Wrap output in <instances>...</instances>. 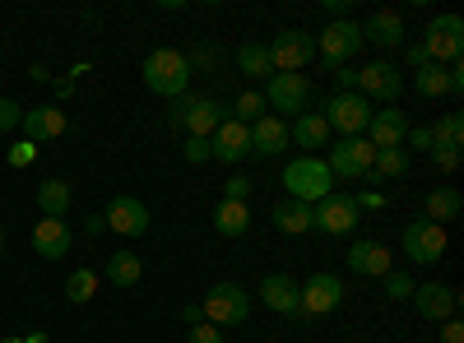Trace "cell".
Here are the masks:
<instances>
[{"mask_svg": "<svg viewBox=\"0 0 464 343\" xmlns=\"http://www.w3.org/2000/svg\"><path fill=\"white\" fill-rule=\"evenodd\" d=\"M140 74H144V89H149V93H159V98H181L196 70H190L186 52L159 47V52L144 56V70H140Z\"/></svg>", "mask_w": 464, "mask_h": 343, "instance_id": "cell-1", "label": "cell"}, {"mask_svg": "<svg viewBox=\"0 0 464 343\" xmlns=\"http://www.w3.org/2000/svg\"><path fill=\"white\" fill-rule=\"evenodd\" d=\"M223 121H227V102L218 98H190V93L172 98V126L186 130V139H209Z\"/></svg>", "mask_w": 464, "mask_h": 343, "instance_id": "cell-2", "label": "cell"}, {"mask_svg": "<svg viewBox=\"0 0 464 343\" xmlns=\"http://www.w3.org/2000/svg\"><path fill=\"white\" fill-rule=\"evenodd\" d=\"M284 186H288V200H302V205H321V200L330 195L334 176H330L325 158L302 154V158H293V163L284 167Z\"/></svg>", "mask_w": 464, "mask_h": 343, "instance_id": "cell-3", "label": "cell"}, {"mask_svg": "<svg viewBox=\"0 0 464 343\" xmlns=\"http://www.w3.org/2000/svg\"><path fill=\"white\" fill-rule=\"evenodd\" d=\"M200 311L214 329H237L251 320V292L242 283H214L209 297L200 301Z\"/></svg>", "mask_w": 464, "mask_h": 343, "instance_id": "cell-4", "label": "cell"}, {"mask_svg": "<svg viewBox=\"0 0 464 343\" xmlns=\"http://www.w3.org/2000/svg\"><path fill=\"white\" fill-rule=\"evenodd\" d=\"M422 52H428L432 65H455L464 52V19L459 14H437L422 33Z\"/></svg>", "mask_w": 464, "mask_h": 343, "instance_id": "cell-5", "label": "cell"}, {"mask_svg": "<svg viewBox=\"0 0 464 343\" xmlns=\"http://www.w3.org/2000/svg\"><path fill=\"white\" fill-rule=\"evenodd\" d=\"M312 61H316V37L302 33V28H288L269 43V65H275V74H302Z\"/></svg>", "mask_w": 464, "mask_h": 343, "instance_id": "cell-6", "label": "cell"}, {"mask_svg": "<svg viewBox=\"0 0 464 343\" xmlns=\"http://www.w3.org/2000/svg\"><path fill=\"white\" fill-rule=\"evenodd\" d=\"M353 74H358L353 93H362L367 102H385V107H395V102H400V89H404L400 65H391V61H372V65H362V70H353Z\"/></svg>", "mask_w": 464, "mask_h": 343, "instance_id": "cell-7", "label": "cell"}, {"mask_svg": "<svg viewBox=\"0 0 464 343\" xmlns=\"http://www.w3.org/2000/svg\"><path fill=\"white\" fill-rule=\"evenodd\" d=\"M367 121H372V102L362 93H334L325 102V126L330 135L339 130L343 139H353V135H367Z\"/></svg>", "mask_w": 464, "mask_h": 343, "instance_id": "cell-8", "label": "cell"}, {"mask_svg": "<svg viewBox=\"0 0 464 343\" xmlns=\"http://www.w3.org/2000/svg\"><path fill=\"white\" fill-rule=\"evenodd\" d=\"M400 246H404V255H409L413 264H437V260L446 255L450 237H446V227H441V223L418 218V223H409L404 233H400Z\"/></svg>", "mask_w": 464, "mask_h": 343, "instance_id": "cell-9", "label": "cell"}, {"mask_svg": "<svg viewBox=\"0 0 464 343\" xmlns=\"http://www.w3.org/2000/svg\"><path fill=\"white\" fill-rule=\"evenodd\" d=\"M358 218H362L358 200L353 195H339V190H330L321 205H312V227H321L325 237H348L358 227Z\"/></svg>", "mask_w": 464, "mask_h": 343, "instance_id": "cell-10", "label": "cell"}, {"mask_svg": "<svg viewBox=\"0 0 464 343\" xmlns=\"http://www.w3.org/2000/svg\"><path fill=\"white\" fill-rule=\"evenodd\" d=\"M372 163H376V148L362 139V135H353V139H339V144H330L325 148V167H330V176L339 181V176H367L372 172Z\"/></svg>", "mask_w": 464, "mask_h": 343, "instance_id": "cell-11", "label": "cell"}, {"mask_svg": "<svg viewBox=\"0 0 464 343\" xmlns=\"http://www.w3.org/2000/svg\"><path fill=\"white\" fill-rule=\"evenodd\" d=\"M358 47H362V28H358L353 19H334V24H325V33L316 37V56H321L330 70H339Z\"/></svg>", "mask_w": 464, "mask_h": 343, "instance_id": "cell-12", "label": "cell"}, {"mask_svg": "<svg viewBox=\"0 0 464 343\" xmlns=\"http://www.w3.org/2000/svg\"><path fill=\"white\" fill-rule=\"evenodd\" d=\"M306 102H312V80L306 74H269L265 80V107L275 111H306Z\"/></svg>", "mask_w": 464, "mask_h": 343, "instance_id": "cell-13", "label": "cell"}, {"mask_svg": "<svg viewBox=\"0 0 464 343\" xmlns=\"http://www.w3.org/2000/svg\"><path fill=\"white\" fill-rule=\"evenodd\" d=\"M413 307H418L422 320L441 325V320H455V311H459V292H455L450 283H422V288H413Z\"/></svg>", "mask_w": 464, "mask_h": 343, "instance_id": "cell-14", "label": "cell"}, {"mask_svg": "<svg viewBox=\"0 0 464 343\" xmlns=\"http://www.w3.org/2000/svg\"><path fill=\"white\" fill-rule=\"evenodd\" d=\"M339 301H343L339 274H312L302 283V316H330L339 311Z\"/></svg>", "mask_w": 464, "mask_h": 343, "instance_id": "cell-15", "label": "cell"}, {"mask_svg": "<svg viewBox=\"0 0 464 343\" xmlns=\"http://www.w3.org/2000/svg\"><path fill=\"white\" fill-rule=\"evenodd\" d=\"M404 135H409V117H404L400 107H385V111H372L362 139L372 148H404Z\"/></svg>", "mask_w": 464, "mask_h": 343, "instance_id": "cell-16", "label": "cell"}, {"mask_svg": "<svg viewBox=\"0 0 464 343\" xmlns=\"http://www.w3.org/2000/svg\"><path fill=\"white\" fill-rule=\"evenodd\" d=\"M209 154L218 158V163H242L246 154H251V126H242V121H223L214 135H209Z\"/></svg>", "mask_w": 464, "mask_h": 343, "instance_id": "cell-17", "label": "cell"}, {"mask_svg": "<svg viewBox=\"0 0 464 343\" xmlns=\"http://www.w3.org/2000/svg\"><path fill=\"white\" fill-rule=\"evenodd\" d=\"M111 233H121V237H144L149 233V209L135 200V195H116L107 205V218H102Z\"/></svg>", "mask_w": 464, "mask_h": 343, "instance_id": "cell-18", "label": "cell"}, {"mask_svg": "<svg viewBox=\"0 0 464 343\" xmlns=\"http://www.w3.org/2000/svg\"><path fill=\"white\" fill-rule=\"evenodd\" d=\"M348 270L362 274V279H385L391 274V246L376 242V237L353 242V251H348Z\"/></svg>", "mask_w": 464, "mask_h": 343, "instance_id": "cell-19", "label": "cell"}, {"mask_svg": "<svg viewBox=\"0 0 464 343\" xmlns=\"http://www.w3.org/2000/svg\"><path fill=\"white\" fill-rule=\"evenodd\" d=\"M260 301L279 316H302V283L288 279V274H269L260 283Z\"/></svg>", "mask_w": 464, "mask_h": 343, "instance_id": "cell-20", "label": "cell"}, {"mask_svg": "<svg viewBox=\"0 0 464 343\" xmlns=\"http://www.w3.org/2000/svg\"><path fill=\"white\" fill-rule=\"evenodd\" d=\"M74 246V233H70V223L65 218H43L33 227V251L43 255V260H65Z\"/></svg>", "mask_w": 464, "mask_h": 343, "instance_id": "cell-21", "label": "cell"}, {"mask_svg": "<svg viewBox=\"0 0 464 343\" xmlns=\"http://www.w3.org/2000/svg\"><path fill=\"white\" fill-rule=\"evenodd\" d=\"M288 148V121L275 117V111H265V117L251 126V154L256 158H275Z\"/></svg>", "mask_w": 464, "mask_h": 343, "instance_id": "cell-22", "label": "cell"}, {"mask_svg": "<svg viewBox=\"0 0 464 343\" xmlns=\"http://www.w3.org/2000/svg\"><path fill=\"white\" fill-rule=\"evenodd\" d=\"M65 126H70V121H65L61 107H28L19 130H28V144H43V139H61Z\"/></svg>", "mask_w": 464, "mask_h": 343, "instance_id": "cell-23", "label": "cell"}, {"mask_svg": "<svg viewBox=\"0 0 464 343\" xmlns=\"http://www.w3.org/2000/svg\"><path fill=\"white\" fill-rule=\"evenodd\" d=\"M362 28V43H372V47H400L404 43V19L395 14V10H376L367 24H358Z\"/></svg>", "mask_w": 464, "mask_h": 343, "instance_id": "cell-24", "label": "cell"}, {"mask_svg": "<svg viewBox=\"0 0 464 343\" xmlns=\"http://www.w3.org/2000/svg\"><path fill=\"white\" fill-rule=\"evenodd\" d=\"M288 139H293L297 148H306V154L316 158V148H330V126H325V117H321V111H302V117L288 126Z\"/></svg>", "mask_w": 464, "mask_h": 343, "instance_id": "cell-25", "label": "cell"}, {"mask_svg": "<svg viewBox=\"0 0 464 343\" xmlns=\"http://www.w3.org/2000/svg\"><path fill=\"white\" fill-rule=\"evenodd\" d=\"M70 200H74V190H70V181H61V176H52V181L37 186V209H43V218H65Z\"/></svg>", "mask_w": 464, "mask_h": 343, "instance_id": "cell-26", "label": "cell"}, {"mask_svg": "<svg viewBox=\"0 0 464 343\" xmlns=\"http://www.w3.org/2000/svg\"><path fill=\"white\" fill-rule=\"evenodd\" d=\"M459 209H464V195H459V190H455V186H437L432 195H428V214H422V218L446 227V223L459 218Z\"/></svg>", "mask_w": 464, "mask_h": 343, "instance_id": "cell-27", "label": "cell"}, {"mask_svg": "<svg viewBox=\"0 0 464 343\" xmlns=\"http://www.w3.org/2000/svg\"><path fill=\"white\" fill-rule=\"evenodd\" d=\"M140 274H144V260L135 251H116L107 260V283H116V288H135Z\"/></svg>", "mask_w": 464, "mask_h": 343, "instance_id": "cell-28", "label": "cell"}, {"mask_svg": "<svg viewBox=\"0 0 464 343\" xmlns=\"http://www.w3.org/2000/svg\"><path fill=\"white\" fill-rule=\"evenodd\" d=\"M214 227L223 237H242L246 227H251V205H237V200H223L214 209Z\"/></svg>", "mask_w": 464, "mask_h": 343, "instance_id": "cell-29", "label": "cell"}, {"mask_svg": "<svg viewBox=\"0 0 464 343\" xmlns=\"http://www.w3.org/2000/svg\"><path fill=\"white\" fill-rule=\"evenodd\" d=\"M275 223H279V233L297 237V233H306V227H312V205H302V200H279V205H275Z\"/></svg>", "mask_w": 464, "mask_h": 343, "instance_id": "cell-30", "label": "cell"}, {"mask_svg": "<svg viewBox=\"0 0 464 343\" xmlns=\"http://www.w3.org/2000/svg\"><path fill=\"white\" fill-rule=\"evenodd\" d=\"M237 70L246 74V80H269V74H275V65H269V47H260V43L237 47Z\"/></svg>", "mask_w": 464, "mask_h": 343, "instance_id": "cell-31", "label": "cell"}, {"mask_svg": "<svg viewBox=\"0 0 464 343\" xmlns=\"http://www.w3.org/2000/svg\"><path fill=\"white\" fill-rule=\"evenodd\" d=\"M413 89L422 93V98H446L450 93V80H446V65H422L418 70V80H413Z\"/></svg>", "mask_w": 464, "mask_h": 343, "instance_id": "cell-32", "label": "cell"}, {"mask_svg": "<svg viewBox=\"0 0 464 343\" xmlns=\"http://www.w3.org/2000/svg\"><path fill=\"white\" fill-rule=\"evenodd\" d=\"M227 117H232V121H242V126H256V121L265 117V93H260V89H246L237 102L227 107Z\"/></svg>", "mask_w": 464, "mask_h": 343, "instance_id": "cell-33", "label": "cell"}, {"mask_svg": "<svg viewBox=\"0 0 464 343\" xmlns=\"http://www.w3.org/2000/svg\"><path fill=\"white\" fill-rule=\"evenodd\" d=\"M428 130H432V148H459V139H464L459 111H446V117H441L437 126H428Z\"/></svg>", "mask_w": 464, "mask_h": 343, "instance_id": "cell-34", "label": "cell"}, {"mask_svg": "<svg viewBox=\"0 0 464 343\" xmlns=\"http://www.w3.org/2000/svg\"><path fill=\"white\" fill-rule=\"evenodd\" d=\"M93 292H98V274H93V270H74V274L65 279V297L74 301V307L93 301Z\"/></svg>", "mask_w": 464, "mask_h": 343, "instance_id": "cell-35", "label": "cell"}, {"mask_svg": "<svg viewBox=\"0 0 464 343\" xmlns=\"http://www.w3.org/2000/svg\"><path fill=\"white\" fill-rule=\"evenodd\" d=\"M372 172L376 176H404L409 172V148H376Z\"/></svg>", "mask_w": 464, "mask_h": 343, "instance_id": "cell-36", "label": "cell"}, {"mask_svg": "<svg viewBox=\"0 0 464 343\" xmlns=\"http://www.w3.org/2000/svg\"><path fill=\"white\" fill-rule=\"evenodd\" d=\"M381 283H385V297H395V301H404V297H413V288H418V283H413L409 274H400V270H391V274H385Z\"/></svg>", "mask_w": 464, "mask_h": 343, "instance_id": "cell-37", "label": "cell"}, {"mask_svg": "<svg viewBox=\"0 0 464 343\" xmlns=\"http://www.w3.org/2000/svg\"><path fill=\"white\" fill-rule=\"evenodd\" d=\"M24 126V107L14 98H0V130H19Z\"/></svg>", "mask_w": 464, "mask_h": 343, "instance_id": "cell-38", "label": "cell"}, {"mask_svg": "<svg viewBox=\"0 0 464 343\" xmlns=\"http://www.w3.org/2000/svg\"><path fill=\"white\" fill-rule=\"evenodd\" d=\"M246 195H251V181H246V176H227V186H223V200H237V205H246Z\"/></svg>", "mask_w": 464, "mask_h": 343, "instance_id": "cell-39", "label": "cell"}, {"mask_svg": "<svg viewBox=\"0 0 464 343\" xmlns=\"http://www.w3.org/2000/svg\"><path fill=\"white\" fill-rule=\"evenodd\" d=\"M186 61H190V70H196V65H200V70H218L223 52H218V47H200L196 56H186Z\"/></svg>", "mask_w": 464, "mask_h": 343, "instance_id": "cell-40", "label": "cell"}, {"mask_svg": "<svg viewBox=\"0 0 464 343\" xmlns=\"http://www.w3.org/2000/svg\"><path fill=\"white\" fill-rule=\"evenodd\" d=\"M33 158H37V148H33L28 139H19V144L10 148V167H28Z\"/></svg>", "mask_w": 464, "mask_h": 343, "instance_id": "cell-41", "label": "cell"}, {"mask_svg": "<svg viewBox=\"0 0 464 343\" xmlns=\"http://www.w3.org/2000/svg\"><path fill=\"white\" fill-rule=\"evenodd\" d=\"M404 144H413V148H428V154H432V130H428V126H409Z\"/></svg>", "mask_w": 464, "mask_h": 343, "instance_id": "cell-42", "label": "cell"}, {"mask_svg": "<svg viewBox=\"0 0 464 343\" xmlns=\"http://www.w3.org/2000/svg\"><path fill=\"white\" fill-rule=\"evenodd\" d=\"M432 163H437L441 172H455V167H459V148H432Z\"/></svg>", "mask_w": 464, "mask_h": 343, "instance_id": "cell-43", "label": "cell"}, {"mask_svg": "<svg viewBox=\"0 0 464 343\" xmlns=\"http://www.w3.org/2000/svg\"><path fill=\"white\" fill-rule=\"evenodd\" d=\"M205 158H214L209 139H186V163H205Z\"/></svg>", "mask_w": 464, "mask_h": 343, "instance_id": "cell-44", "label": "cell"}, {"mask_svg": "<svg viewBox=\"0 0 464 343\" xmlns=\"http://www.w3.org/2000/svg\"><path fill=\"white\" fill-rule=\"evenodd\" d=\"M186 343H223V334L214 325H196V329L186 334Z\"/></svg>", "mask_w": 464, "mask_h": 343, "instance_id": "cell-45", "label": "cell"}, {"mask_svg": "<svg viewBox=\"0 0 464 343\" xmlns=\"http://www.w3.org/2000/svg\"><path fill=\"white\" fill-rule=\"evenodd\" d=\"M404 61H409V70L418 74L422 65H428V52H422V43H413V47H404Z\"/></svg>", "mask_w": 464, "mask_h": 343, "instance_id": "cell-46", "label": "cell"}, {"mask_svg": "<svg viewBox=\"0 0 464 343\" xmlns=\"http://www.w3.org/2000/svg\"><path fill=\"white\" fill-rule=\"evenodd\" d=\"M441 343H464V325L459 320H441Z\"/></svg>", "mask_w": 464, "mask_h": 343, "instance_id": "cell-47", "label": "cell"}, {"mask_svg": "<svg viewBox=\"0 0 464 343\" xmlns=\"http://www.w3.org/2000/svg\"><path fill=\"white\" fill-rule=\"evenodd\" d=\"M181 320L196 329V325H205V311H200V307H181Z\"/></svg>", "mask_w": 464, "mask_h": 343, "instance_id": "cell-48", "label": "cell"}, {"mask_svg": "<svg viewBox=\"0 0 464 343\" xmlns=\"http://www.w3.org/2000/svg\"><path fill=\"white\" fill-rule=\"evenodd\" d=\"M0 246H5V233H0Z\"/></svg>", "mask_w": 464, "mask_h": 343, "instance_id": "cell-49", "label": "cell"}]
</instances>
